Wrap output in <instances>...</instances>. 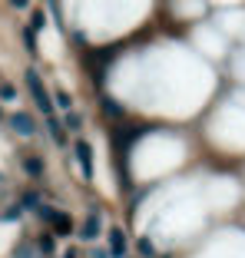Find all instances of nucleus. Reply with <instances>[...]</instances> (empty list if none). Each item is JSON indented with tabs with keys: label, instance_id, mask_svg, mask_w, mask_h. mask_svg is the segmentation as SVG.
Listing matches in <instances>:
<instances>
[{
	"label": "nucleus",
	"instance_id": "nucleus-18",
	"mask_svg": "<svg viewBox=\"0 0 245 258\" xmlns=\"http://www.w3.org/2000/svg\"><path fill=\"white\" fill-rule=\"evenodd\" d=\"M10 7H17V10H27V7H30V0H10Z\"/></svg>",
	"mask_w": 245,
	"mask_h": 258
},
{
	"label": "nucleus",
	"instance_id": "nucleus-2",
	"mask_svg": "<svg viewBox=\"0 0 245 258\" xmlns=\"http://www.w3.org/2000/svg\"><path fill=\"white\" fill-rule=\"evenodd\" d=\"M10 129H14L17 136L33 139V136H37V119H33L30 113H14V116H10Z\"/></svg>",
	"mask_w": 245,
	"mask_h": 258
},
{
	"label": "nucleus",
	"instance_id": "nucleus-10",
	"mask_svg": "<svg viewBox=\"0 0 245 258\" xmlns=\"http://www.w3.org/2000/svg\"><path fill=\"white\" fill-rule=\"evenodd\" d=\"M63 129H70V133H80V129H83V116H80L77 109H67V116H63Z\"/></svg>",
	"mask_w": 245,
	"mask_h": 258
},
{
	"label": "nucleus",
	"instance_id": "nucleus-9",
	"mask_svg": "<svg viewBox=\"0 0 245 258\" xmlns=\"http://www.w3.org/2000/svg\"><path fill=\"white\" fill-rule=\"evenodd\" d=\"M40 202H43V199H40V192H33V189L20 196V209H23V212H37Z\"/></svg>",
	"mask_w": 245,
	"mask_h": 258
},
{
	"label": "nucleus",
	"instance_id": "nucleus-23",
	"mask_svg": "<svg viewBox=\"0 0 245 258\" xmlns=\"http://www.w3.org/2000/svg\"><path fill=\"white\" fill-rule=\"evenodd\" d=\"M46 258H53V255H46Z\"/></svg>",
	"mask_w": 245,
	"mask_h": 258
},
{
	"label": "nucleus",
	"instance_id": "nucleus-5",
	"mask_svg": "<svg viewBox=\"0 0 245 258\" xmlns=\"http://www.w3.org/2000/svg\"><path fill=\"white\" fill-rule=\"evenodd\" d=\"M100 232H103L100 215L90 212V215H86V222H83V228H80V238H83V242H96V238H100Z\"/></svg>",
	"mask_w": 245,
	"mask_h": 258
},
{
	"label": "nucleus",
	"instance_id": "nucleus-12",
	"mask_svg": "<svg viewBox=\"0 0 245 258\" xmlns=\"http://www.w3.org/2000/svg\"><path fill=\"white\" fill-rule=\"evenodd\" d=\"M53 103H56L60 109H70V106H73V96H70V93H63V90H56V93H53Z\"/></svg>",
	"mask_w": 245,
	"mask_h": 258
},
{
	"label": "nucleus",
	"instance_id": "nucleus-19",
	"mask_svg": "<svg viewBox=\"0 0 245 258\" xmlns=\"http://www.w3.org/2000/svg\"><path fill=\"white\" fill-rule=\"evenodd\" d=\"M90 255H93V258H109V251H103V248H93Z\"/></svg>",
	"mask_w": 245,
	"mask_h": 258
},
{
	"label": "nucleus",
	"instance_id": "nucleus-11",
	"mask_svg": "<svg viewBox=\"0 0 245 258\" xmlns=\"http://www.w3.org/2000/svg\"><path fill=\"white\" fill-rule=\"evenodd\" d=\"M37 248H40V255H53V251H56V238L53 235H43V238H40V242H37Z\"/></svg>",
	"mask_w": 245,
	"mask_h": 258
},
{
	"label": "nucleus",
	"instance_id": "nucleus-14",
	"mask_svg": "<svg viewBox=\"0 0 245 258\" xmlns=\"http://www.w3.org/2000/svg\"><path fill=\"white\" fill-rule=\"evenodd\" d=\"M136 248H139V255H143V258H153L156 255V248H153V242H149V238H139Z\"/></svg>",
	"mask_w": 245,
	"mask_h": 258
},
{
	"label": "nucleus",
	"instance_id": "nucleus-13",
	"mask_svg": "<svg viewBox=\"0 0 245 258\" xmlns=\"http://www.w3.org/2000/svg\"><path fill=\"white\" fill-rule=\"evenodd\" d=\"M20 215H23L20 205H10V209H4V215H0V219H4V222H20Z\"/></svg>",
	"mask_w": 245,
	"mask_h": 258
},
{
	"label": "nucleus",
	"instance_id": "nucleus-8",
	"mask_svg": "<svg viewBox=\"0 0 245 258\" xmlns=\"http://www.w3.org/2000/svg\"><path fill=\"white\" fill-rule=\"evenodd\" d=\"M23 172L30 175V179H40L43 175V159L40 156H23Z\"/></svg>",
	"mask_w": 245,
	"mask_h": 258
},
{
	"label": "nucleus",
	"instance_id": "nucleus-15",
	"mask_svg": "<svg viewBox=\"0 0 245 258\" xmlns=\"http://www.w3.org/2000/svg\"><path fill=\"white\" fill-rule=\"evenodd\" d=\"M37 215H40V219H43V222H53V215H56V209H53V205H43V202H40V209H37Z\"/></svg>",
	"mask_w": 245,
	"mask_h": 258
},
{
	"label": "nucleus",
	"instance_id": "nucleus-6",
	"mask_svg": "<svg viewBox=\"0 0 245 258\" xmlns=\"http://www.w3.org/2000/svg\"><path fill=\"white\" fill-rule=\"evenodd\" d=\"M46 133H50V139L56 146H67V129H63V122L56 116H46Z\"/></svg>",
	"mask_w": 245,
	"mask_h": 258
},
{
	"label": "nucleus",
	"instance_id": "nucleus-7",
	"mask_svg": "<svg viewBox=\"0 0 245 258\" xmlns=\"http://www.w3.org/2000/svg\"><path fill=\"white\" fill-rule=\"evenodd\" d=\"M50 225H53L56 235H73V219H70L67 212H60V209H56V215H53V222H50Z\"/></svg>",
	"mask_w": 245,
	"mask_h": 258
},
{
	"label": "nucleus",
	"instance_id": "nucleus-22",
	"mask_svg": "<svg viewBox=\"0 0 245 258\" xmlns=\"http://www.w3.org/2000/svg\"><path fill=\"white\" fill-rule=\"evenodd\" d=\"M0 182H4V175H0Z\"/></svg>",
	"mask_w": 245,
	"mask_h": 258
},
{
	"label": "nucleus",
	"instance_id": "nucleus-1",
	"mask_svg": "<svg viewBox=\"0 0 245 258\" xmlns=\"http://www.w3.org/2000/svg\"><path fill=\"white\" fill-rule=\"evenodd\" d=\"M23 80H27V86H30V96H33V103L40 106V113H53V99L46 96V86H43V80H40L37 70H27Z\"/></svg>",
	"mask_w": 245,
	"mask_h": 258
},
{
	"label": "nucleus",
	"instance_id": "nucleus-3",
	"mask_svg": "<svg viewBox=\"0 0 245 258\" xmlns=\"http://www.w3.org/2000/svg\"><path fill=\"white\" fill-rule=\"evenodd\" d=\"M77 162H80V172H83V179H93V146L86 143V139H77Z\"/></svg>",
	"mask_w": 245,
	"mask_h": 258
},
{
	"label": "nucleus",
	"instance_id": "nucleus-21",
	"mask_svg": "<svg viewBox=\"0 0 245 258\" xmlns=\"http://www.w3.org/2000/svg\"><path fill=\"white\" fill-rule=\"evenodd\" d=\"M0 122H4V109H0Z\"/></svg>",
	"mask_w": 245,
	"mask_h": 258
},
{
	"label": "nucleus",
	"instance_id": "nucleus-4",
	"mask_svg": "<svg viewBox=\"0 0 245 258\" xmlns=\"http://www.w3.org/2000/svg\"><path fill=\"white\" fill-rule=\"evenodd\" d=\"M109 258H126V232L119 225H109Z\"/></svg>",
	"mask_w": 245,
	"mask_h": 258
},
{
	"label": "nucleus",
	"instance_id": "nucleus-20",
	"mask_svg": "<svg viewBox=\"0 0 245 258\" xmlns=\"http://www.w3.org/2000/svg\"><path fill=\"white\" fill-rule=\"evenodd\" d=\"M63 258H80V251L77 248H67V255H63Z\"/></svg>",
	"mask_w": 245,
	"mask_h": 258
},
{
	"label": "nucleus",
	"instance_id": "nucleus-16",
	"mask_svg": "<svg viewBox=\"0 0 245 258\" xmlns=\"http://www.w3.org/2000/svg\"><path fill=\"white\" fill-rule=\"evenodd\" d=\"M14 258H37V251H33V245H20L14 251Z\"/></svg>",
	"mask_w": 245,
	"mask_h": 258
},
{
	"label": "nucleus",
	"instance_id": "nucleus-17",
	"mask_svg": "<svg viewBox=\"0 0 245 258\" xmlns=\"http://www.w3.org/2000/svg\"><path fill=\"white\" fill-rule=\"evenodd\" d=\"M17 96V90L10 83H0V99H14Z\"/></svg>",
	"mask_w": 245,
	"mask_h": 258
}]
</instances>
